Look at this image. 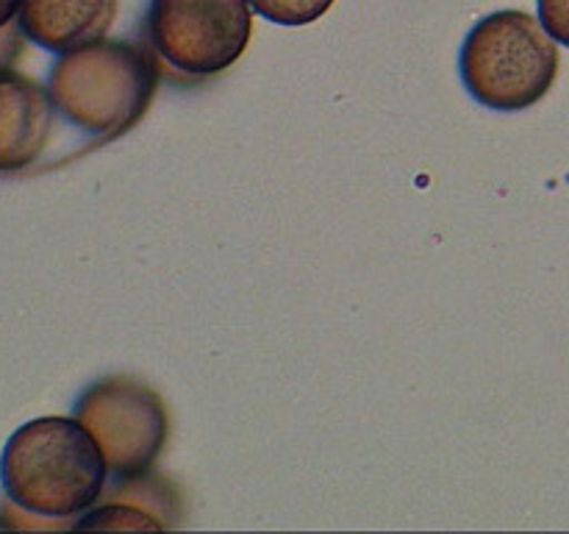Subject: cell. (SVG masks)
I'll use <instances>...</instances> for the list:
<instances>
[{
    "mask_svg": "<svg viewBox=\"0 0 569 534\" xmlns=\"http://www.w3.org/2000/svg\"><path fill=\"white\" fill-rule=\"evenodd\" d=\"M106 478L103 451L78 417H33L6 439L0 454L6 498L39 517L83 515L103 495Z\"/></svg>",
    "mask_w": 569,
    "mask_h": 534,
    "instance_id": "cell-1",
    "label": "cell"
},
{
    "mask_svg": "<svg viewBox=\"0 0 569 534\" xmlns=\"http://www.w3.org/2000/svg\"><path fill=\"white\" fill-rule=\"evenodd\" d=\"M159 87L153 48L128 39H98L67 50L48 72L56 111L78 131L114 139L131 131Z\"/></svg>",
    "mask_w": 569,
    "mask_h": 534,
    "instance_id": "cell-2",
    "label": "cell"
},
{
    "mask_svg": "<svg viewBox=\"0 0 569 534\" xmlns=\"http://www.w3.org/2000/svg\"><path fill=\"white\" fill-rule=\"evenodd\" d=\"M459 72L467 92L487 109H531L559 76V42L528 11H495L467 33Z\"/></svg>",
    "mask_w": 569,
    "mask_h": 534,
    "instance_id": "cell-3",
    "label": "cell"
},
{
    "mask_svg": "<svg viewBox=\"0 0 569 534\" xmlns=\"http://www.w3.org/2000/svg\"><path fill=\"white\" fill-rule=\"evenodd\" d=\"M253 33L248 0H150L153 53L178 72L209 78L242 59Z\"/></svg>",
    "mask_w": 569,
    "mask_h": 534,
    "instance_id": "cell-4",
    "label": "cell"
},
{
    "mask_svg": "<svg viewBox=\"0 0 569 534\" xmlns=\"http://www.w3.org/2000/svg\"><path fill=\"white\" fill-rule=\"evenodd\" d=\"M76 417L98 439L114 478L150 473L170 428L161 395L131 376H106L89 384L78 395Z\"/></svg>",
    "mask_w": 569,
    "mask_h": 534,
    "instance_id": "cell-5",
    "label": "cell"
},
{
    "mask_svg": "<svg viewBox=\"0 0 569 534\" xmlns=\"http://www.w3.org/2000/svg\"><path fill=\"white\" fill-rule=\"evenodd\" d=\"M50 89L22 72H0V172H20L44 154L53 134Z\"/></svg>",
    "mask_w": 569,
    "mask_h": 534,
    "instance_id": "cell-6",
    "label": "cell"
},
{
    "mask_svg": "<svg viewBox=\"0 0 569 534\" xmlns=\"http://www.w3.org/2000/svg\"><path fill=\"white\" fill-rule=\"evenodd\" d=\"M120 0H22V33L50 53L98 42L114 26Z\"/></svg>",
    "mask_w": 569,
    "mask_h": 534,
    "instance_id": "cell-7",
    "label": "cell"
},
{
    "mask_svg": "<svg viewBox=\"0 0 569 534\" xmlns=\"http://www.w3.org/2000/svg\"><path fill=\"white\" fill-rule=\"evenodd\" d=\"M250 9L259 11L264 20L276 22V26H309V22L320 20L333 0H248Z\"/></svg>",
    "mask_w": 569,
    "mask_h": 534,
    "instance_id": "cell-8",
    "label": "cell"
},
{
    "mask_svg": "<svg viewBox=\"0 0 569 534\" xmlns=\"http://www.w3.org/2000/svg\"><path fill=\"white\" fill-rule=\"evenodd\" d=\"M537 9L545 31L569 48V0H537Z\"/></svg>",
    "mask_w": 569,
    "mask_h": 534,
    "instance_id": "cell-9",
    "label": "cell"
},
{
    "mask_svg": "<svg viewBox=\"0 0 569 534\" xmlns=\"http://www.w3.org/2000/svg\"><path fill=\"white\" fill-rule=\"evenodd\" d=\"M26 33H22L20 20H11L9 26L0 28V72L11 70L20 61L22 48H26Z\"/></svg>",
    "mask_w": 569,
    "mask_h": 534,
    "instance_id": "cell-10",
    "label": "cell"
},
{
    "mask_svg": "<svg viewBox=\"0 0 569 534\" xmlns=\"http://www.w3.org/2000/svg\"><path fill=\"white\" fill-rule=\"evenodd\" d=\"M20 3L22 0H0V28L9 26L11 20H17V14H20Z\"/></svg>",
    "mask_w": 569,
    "mask_h": 534,
    "instance_id": "cell-11",
    "label": "cell"
}]
</instances>
